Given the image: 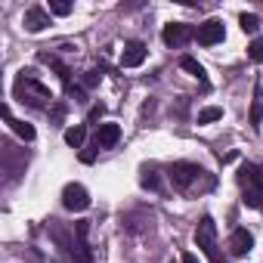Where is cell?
I'll use <instances>...</instances> for the list:
<instances>
[{"mask_svg":"<svg viewBox=\"0 0 263 263\" xmlns=\"http://www.w3.org/2000/svg\"><path fill=\"white\" fill-rule=\"evenodd\" d=\"M195 245L201 248V254L211 260V263H226L223 254H220V245H217V226L211 217H201L198 229H195Z\"/></svg>","mask_w":263,"mask_h":263,"instance_id":"cell-1","label":"cell"},{"mask_svg":"<svg viewBox=\"0 0 263 263\" xmlns=\"http://www.w3.org/2000/svg\"><path fill=\"white\" fill-rule=\"evenodd\" d=\"M16 96H19V102L37 105V108H41V105H47V99H53V96H50V90H47L41 81H34L31 74H25V71L16 78Z\"/></svg>","mask_w":263,"mask_h":263,"instance_id":"cell-2","label":"cell"},{"mask_svg":"<svg viewBox=\"0 0 263 263\" xmlns=\"http://www.w3.org/2000/svg\"><path fill=\"white\" fill-rule=\"evenodd\" d=\"M62 204H65L68 211L81 214V211L90 208V195H87V189H84L81 183H68V186L62 189Z\"/></svg>","mask_w":263,"mask_h":263,"instance_id":"cell-3","label":"cell"},{"mask_svg":"<svg viewBox=\"0 0 263 263\" xmlns=\"http://www.w3.org/2000/svg\"><path fill=\"white\" fill-rule=\"evenodd\" d=\"M201 174H204V171H201L198 164H189V161H180V164H174V167H171V180H174V186H177V189H189Z\"/></svg>","mask_w":263,"mask_h":263,"instance_id":"cell-4","label":"cell"},{"mask_svg":"<svg viewBox=\"0 0 263 263\" xmlns=\"http://www.w3.org/2000/svg\"><path fill=\"white\" fill-rule=\"evenodd\" d=\"M161 37H164L167 47H183V44H189V41L195 37V31H192V25H186V22H171V25H164Z\"/></svg>","mask_w":263,"mask_h":263,"instance_id":"cell-5","label":"cell"},{"mask_svg":"<svg viewBox=\"0 0 263 263\" xmlns=\"http://www.w3.org/2000/svg\"><path fill=\"white\" fill-rule=\"evenodd\" d=\"M223 22L220 19H208L204 25H198V31H195V41L201 44V47H214V44H220L223 41Z\"/></svg>","mask_w":263,"mask_h":263,"instance_id":"cell-6","label":"cell"},{"mask_svg":"<svg viewBox=\"0 0 263 263\" xmlns=\"http://www.w3.org/2000/svg\"><path fill=\"white\" fill-rule=\"evenodd\" d=\"M74 241H71V257H74V263H90L93 260V254H90V248H87V223H78L74 226Z\"/></svg>","mask_w":263,"mask_h":263,"instance_id":"cell-7","label":"cell"},{"mask_svg":"<svg viewBox=\"0 0 263 263\" xmlns=\"http://www.w3.org/2000/svg\"><path fill=\"white\" fill-rule=\"evenodd\" d=\"M22 25H25V31L37 34V31H44V28L50 25V13H47L44 7H28V10H25V19H22Z\"/></svg>","mask_w":263,"mask_h":263,"instance_id":"cell-8","label":"cell"},{"mask_svg":"<svg viewBox=\"0 0 263 263\" xmlns=\"http://www.w3.org/2000/svg\"><path fill=\"white\" fill-rule=\"evenodd\" d=\"M146 62V44L143 41H130L127 47H124V53H121V65L124 68H137V65H143Z\"/></svg>","mask_w":263,"mask_h":263,"instance_id":"cell-9","label":"cell"},{"mask_svg":"<svg viewBox=\"0 0 263 263\" xmlns=\"http://www.w3.org/2000/svg\"><path fill=\"white\" fill-rule=\"evenodd\" d=\"M251 248H254V235H251L248 229H235V232L229 235V251H232L235 257H245Z\"/></svg>","mask_w":263,"mask_h":263,"instance_id":"cell-10","label":"cell"},{"mask_svg":"<svg viewBox=\"0 0 263 263\" xmlns=\"http://www.w3.org/2000/svg\"><path fill=\"white\" fill-rule=\"evenodd\" d=\"M121 140V127L118 124H99L96 130V149H111Z\"/></svg>","mask_w":263,"mask_h":263,"instance_id":"cell-11","label":"cell"},{"mask_svg":"<svg viewBox=\"0 0 263 263\" xmlns=\"http://www.w3.org/2000/svg\"><path fill=\"white\" fill-rule=\"evenodd\" d=\"M84 137H87V124H74V127L65 130V143H68L71 149H81V146H84Z\"/></svg>","mask_w":263,"mask_h":263,"instance_id":"cell-12","label":"cell"},{"mask_svg":"<svg viewBox=\"0 0 263 263\" xmlns=\"http://www.w3.org/2000/svg\"><path fill=\"white\" fill-rule=\"evenodd\" d=\"M260 121H263V87H260V84H254V105H251V124H254V127H260Z\"/></svg>","mask_w":263,"mask_h":263,"instance_id":"cell-13","label":"cell"},{"mask_svg":"<svg viewBox=\"0 0 263 263\" xmlns=\"http://www.w3.org/2000/svg\"><path fill=\"white\" fill-rule=\"evenodd\" d=\"M180 65H183V68H186V71H189L192 78H198L201 84L208 81V74H204V65H201L198 59H192V56H183V59H180Z\"/></svg>","mask_w":263,"mask_h":263,"instance_id":"cell-14","label":"cell"},{"mask_svg":"<svg viewBox=\"0 0 263 263\" xmlns=\"http://www.w3.org/2000/svg\"><path fill=\"white\" fill-rule=\"evenodd\" d=\"M241 204H245V208H263V186H251V189H245Z\"/></svg>","mask_w":263,"mask_h":263,"instance_id":"cell-15","label":"cell"},{"mask_svg":"<svg viewBox=\"0 0 263 263\" xmlns=\"http://www.w3.org/2000/svg\"><path fill=\"white\" fill-rule=\"evenodd\" d=\"M223 118V108L220 105H211V108H201L198 111V124H211V121H220Z\"/></svg>","mask_w":263,"mask_h":263,"instance_id":"cell-16","label":"cell"},{"mask_svg":"<svg viewBox=\"0 0 263 263\" xmlns=\"http://www.w3.org/2000/svg\"><path fill=\"white\" fill-rule=\"evenodd\" d=\"M248 59L251 62H263V37H254L248 44Z\"/></svg>","mask_w":263,"mask_h":263,"instance_id":"cell-17","label":"cell"},{"mask_svg":"<svg viewBox=\"0 0 263 263\" xmlns=\"http://www.w3.org/2000/svg\"><path fill=\"white\" fill-rule=\"evenodd\" d=\"M238 22H241V31H245V34H254V31L260 28V19H257L254 13H245V16H241Z\"/></svg>","mask_w":263,"mask_h":263,"instance_id":"cell-18","label":"cell"},{"mask_svg":"<svg viewBox=\"0 0 263 263\" xmlns=\"http://www.w3.org/2000/svg\"><path fill=\"white\" fill-rule=\"evenodd\" d=\"M10 124H13V130H16L22 140H34V127L31 124H25V121H10Z\"/></svg>","mask_w":263,"mask_h":263,"instance_id":"cell-19","label":"cell"},{"mask_svg":"<svg viewBox=\"0 0 263 263\" xmlns=\"http://www.w3.org/2000/svg\"><path fill=\"white\" fill-rule=\"evenodd\" d=\"M140 183H143L146 189H158V177H155L149 167H143V177H140Z\"/></svg>","mask_w":263,"mask_h":263,"instance_id":"cell-20","label":"cell"},{"mask_svg":"<svg viewBox=\"0 0 263 263\" xmlns=\"http://www.w3.org/2000/svg\"><path fill=\"white\" fill-rule=\"evenodd\" d=\"M50 13H56V16H68V13H71V4H62V0H50Z\"/></svg>","mask_w":263,"mask_h":263,"instance_id":"cell-21","label":"cell"},{"mask_svg":"<svg viewBox=\"0 0 263 263\" xmlns=\"http://www.w3.org/2000/svg\"><path fill=\"white\" fill-rule=\"evenodd\" d=\"M102 111H105L102 105H93V108H90V121H96V118H102Z\"/></svg>","mask_w":263,"mask_h":263,"instance_id":"cell-22","label":"cell"},{"mask_svg":"<svg viewBox=\"0 0 263 263\" xmlns=\"http://www.w3.org/2000/svg\"><path fill=\"white\" fill-rule=\"evenodd\" d=\"M183 263H198V257L195 254H183Z\"/></svg>","mask_w":263,"mask_h":263,"instance_id":"cell-23","label":"cell"}]
</instances>
